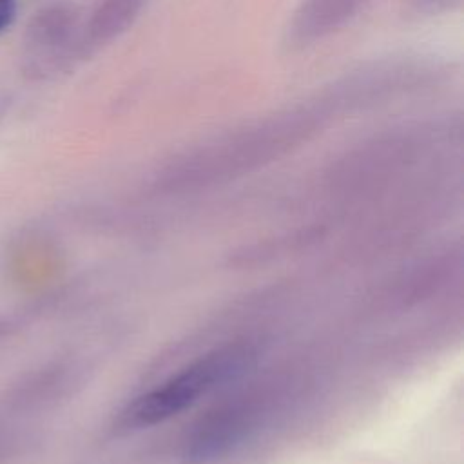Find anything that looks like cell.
<instances>
[{
    "instance_id": "cell-1",
    "label": "cell",
    "mask_w": 464,
    "mask_h": 464,
    "mask_svg": "<svg viewBox=\"0 0 464 464\" xmlns=\"http://www.w3.org/2000/svg\"><path fill=\"white\" fill-rule=\"evenodd\" d=\"M323 121L324 112L315 109L279 112L187 154L170 169L169 179H214L270 161L312 136Z\"/></svg>"
},
{
    "instance_id": "cell-2",
    "label": "cell",
    "mask_w": 464,
    "mask_h": 464,
    "mask_svg": "<svg viewBox=\"0 0 464 464\" xmlns=\"http://www.w3.org/2000/svg\"><path fill=\"white\" fill-rule=\"evenodd\" d=\"M256 359L250 343H234L201 355L156 388L141 393L120 413L118 426L141 430L178 415L201 395L243 375Z\"/></svg>"
},
{
    "instance_id": "cell-3",
    "label": "cell",
    "mask_w": 464,
    "mask_h": 464,
    "mask_svg": "<svg viewBox=\"0 0 464 464\" xmlns=\"http://www.w3.org/2000/svg\"><path fill=\"white\" fill-rule=\"evenodd\" d=\"M250 415L243 404H230L210 411L187 437L185 457L192 462H205L227 453L243 439Z\"/></svg>"
},
{
    "instance_id": "cell-4",
    "label": "cell",
    "mask_w": 464,
    "mask_h": 464,
    "mask_svg": "<svg viewBox=\"0 0 464 464\" xmlns=\"http://www.w3.org/2000/svg\"><path fill=\"white\" fill-rule=\"evenodd\" d=\"M368 0H303L294 13L288 40L306 45L344 25Z\"/></svg>"
},
{
    "instance_id": "cell-5",
    "label": "cell",
    "mask_w": 464,
    "mask_h": 464,
    "mask_svg": "<svg viewBox=\"0 0 464 464\" xmlns=\"http://www.w3.org/2000/svg\"><path fill=\"white\" fill-rule=\"evenodd\" d=\"M145 0H103L89 22V40L105 44L125 33L140 16Z\"/></svg>"
},
{
    "instance_id": "cell-6",
    "label": "cell",
    "mask_w": 464,
    "mask_h": 464,
    "mask_svg": "<svg viewBox=\"0 0 464 464\" xmlns=\"http://www.w3.org/2000/svg\"><path fill=\"white\" fill-rule=\"evenodd\" d=\"M16 13V0H0V33L13 22Z\"/></svg>"
}]
</instances>
